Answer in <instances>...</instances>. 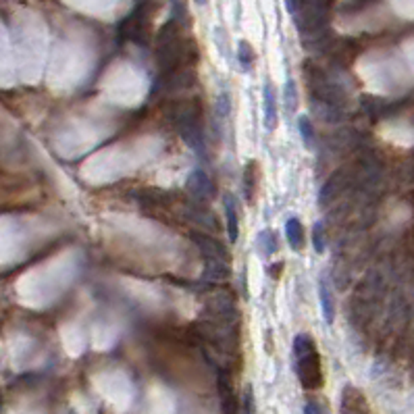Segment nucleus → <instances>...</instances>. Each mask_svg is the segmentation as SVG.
Segmentation results:
<instances>
[{"mask_svg": "<svg viewBox=\"0 0 414 414\" xmlns=\"http://www.w3.org/2000/svg\"><path fill=\"white\" fill-rule=\"evenodd\" d=\"M294 354H296V372L306 389H318L323 385L321 372V356L316 352L314 341L308 335H298L294 339Z\"/></svg>", "mask_w": 414, "mask_h": 414, "instance_id": "f257e3e1", "label": "nucleus"}, {"mask_svg": "<svg viewBox=\"0 0 414 414\" xmlns=\"http://www.w3.org/2000/svg\"><path fill=\"white\" fill-rule=\"evenodd\" d=\"M192 240L194 244L200 248V252L204 254V258H223L227 260L229 258V250L213 235H206V233H192Z\"/></svg>", "mask_w": 414, "mask_h": 414, "instance_id": "f03ea898", "label": "nucleus"}, {"mask_svg": "<svg viewBox=\"0 0 414 414\" xmlns=\"http://www.w3.org/2000/svg\"><path fill=\"white\" fill-rule=\"evenodd\" d=\"M217 383H219V395H221V408H223V412L235 414V412L240 410V402H237V395H235V391H233L231 377H229L225 370H221Z\"/></svg>", "mask_w": 414, "mask_h": 414, "instance_id": "7ed1b4c3", "label": "nucleus"}, {"mask_svg": "<svg viewBox=\"0 0 414 414\" xmlns=\"http://www.w3.org/2000/svg\"><path fill=\"white\" fill-rule=\"evenodd\" d=\"M188 190L198 198V200H210L215 196V186L210 181V177L202 171L196 169L190 177H188Z\"/></svg>", "mask_w": 414, "mask_h": 414, "instance_id": "20e7f679", "label": "nucleus"}, {"mask_svg": "<svg viewBox=\"0 0 414 414\" xmlns=\"http://www.w3.org/2000/svg\"><path fill=\"white\" fill-rule=\"evenodd\" d=\"M262 109H264V127L275 129L279 123V113H277V96L271 84H264L262 90Z\"/></svg>", "mask_w": 414, "mask_h": 414, "instance_id": "39448f33", "label": "nucleus"}, {"mask_svg": "<svg viewBox=\"0 0 414 414\" xmlns=\"http://www.w3.org/2000/svg\"><path fill=\"white\" fill-rule=\"evenodd\" d=\"M285 235H287V244L291 246V250L300 252L304 246V227L298 217H289L285 221Z\"/></svg>", "mask_w": 414, "mask_h": 414, "instance_id": "423d86ee", "label": "nucleus"}, {"mask_svg": "<svg viewBox=\"0 0 414 414\" xmlns=\"http://www.w3.org/2000/svg\"><path fill=\"white\" fill-rule=\"evenodd\" d=\"M223 204H225V215H227V233H229V240L237 242V237H240V215H237L233 196L227 194Z\"/></svg>", "mask_w": 414, "mask_h": 414, "instance_id": "0eeeda50", "label": "nucleus"}, {"mask_svg": "<svg viewBox=\"0 0 414 414\" xmlns=\"http://www.w3.org/2000/svg\"><path fill=\"white\" fill-rule=\"evenodd\" d=\"M256 248L260 252V256H273L277 250H279V244H277V233L271 231V229H264L258 233L256 237Z\"/></svg>", "mask_w": 414, "mask_h": 414, "instance_id": "6e6552de", "label": "nucleus"}, {"mask_svg": "<svg viewBox=\"0 0 414 414\" xmlns=\"http://www.w3.org/2000/svg\"><path fill=\"white\" fill-rule=\"evenodd\" d=\"M256 163L254 161H250L248 165H246V169H244V179H242V183H244V198H246V202L248 204H254V190H256Z\"/></svg>", "mask_w": 414, "mask_h": 414, "instance_id": "1a4fd4ad", "label": "nucleus"}, {"mask_svg": "<svg viewBox=\"0 0 414 414\" xmlns=\"http://www.w3.org/2000/svg\"><path fill=\"white\" fill-rule=\"evenodd\" d=\"M204 275L213 281H221L229 277V264L223 258H206V271Z\"/></svg>", "mask_w": 414, "mask_h": 414, "instance_id": "9d476101", "label": "nucleus"}, {"mask_svg": "<svg viewBox=\"0 0 414 414\" xmlns=\"http://www.w3.org/2000/svg\"><path fill=\"white\" fill-rule=\"evenodd\" d=\"M318 300H321V310H323V316H325V323H333V316H335V308H333V298H331V291L327 287V281H318Z\"/></svg>", "mask_w": 414, "mask_h": 414, "instance_id": "9b49d317", "label": "nucleus"}, {"mask_svg": "<svg viewBox=\"0 0 414 414\" xmlns=\"http://www.w3.org/2000/svg\"><path fill=\"white\" fill-rule=\"evenodd\" d=\"M237 65L242 67L244 73H248L252 69V65H254V51H252V46L246 40H242L237 44Z\"/></svg>", "mask_w": 414, "mask_h": 414, "instance_id": "f8f14e48", "label": "nucleus"}, {"mask_svg": "<svg viewBox=\"0 0 414 414\" xmlns=\"http://www.w3.org/2000/svg\"><path fill=\"white\" fill-rule=\"evenodd\" d=\"M298 132L302 136V142L306 148H312V142H314V127H312V121L310 117H300L298 119Z\"/></svg>", "mask_w": 414, "mask_h": 414, "instance_id": "ddd939ff", "label": "nucleus"}, {"mask_svg": "<svg viewBox=\"0 0 414 414\" xmlns=\"http://www.w3.org/2000/svg\"><path fill=\"white\" fill-rule=\"evenodd\" d=\"M283 100H285V109L287 113H294L298 109V88L294 80L285 82V90H283Z\"/></svg>", "mask_w": 414, "mask_h": 414, "instance_id": "4468645a", "label": "nucleus"}, {"mask_svg": "<svg viewBox=\"0 0 414 414\" xmlns=\"http://www.w3.org/2000/svg\"><path fill=\"white\" fill-rule=\"evenodd\" d=\"M312 246L318 254L325 252V231H323V225L321 223H314L312 225Z\"/></svg>", "mask_w": 414, "mask_h": 414, "instance_id": "2eb2a0df", "label": "nucleus"}, {"mask_svg": "<svg viewBox=\"0 0 414 414\" xmlns=\"http://www.w3.org/2000/svg\"><path fill=\"white\" fill-rule=\"evenodd\" d=\"M229 113H231V96L227 92H221L219 98H217V115L221 119H225Z\"/></svg>", "mask_w": 414, "mask_h": 414, "instance_id": "dca6fc26", "label": "nucleus"}, {"mask_svg": "<svg viewBox=\"0 0 414 414\" xmlns=\"http://www.w3.org/2000/svg\"><path fill=\"white\" fill-rule=\"evenodd\" d=\"M244 402H246L244 412H254V397H252V389H250V387H248L246 393H244Z\"/></svg>", "mask_w": 414, "mask_h": 414, "instance_id": "f3484780", "label": "nucleus"}, {"mask_svg": "<svg viewBox=\"0 0 414 414\" xmlns=\"http://www.w3.org/2000/svg\"><path fill=\"white\" fill-rule=\"evenodd\" d=\"M296 7H298V0H285V9H287L289 15H294Z\"/></svg>", "mask_w": 414, "mask_h": 414, "instance_id": "a211bd4d", "label": "nucleus"}, {"mask_svg": "<svg viewBox=\"0 0 414 414\" xmlns=\"http://www.w3.org/2000/svg\"><path fill=\"white\" fill-rule=\"evenodd\" d=\"M196 3H198V5H204V3H206V0H196Z\"/></svg>", "mask_w": 414, "mask_h": 414, "instance_id": "6ab92c4d", "label": "nucleus"}, {"mask_svg": "<svg viewBox=\"0 0 414 414\" xmlns=\"http://www.w3.org/2000/svg\"><path fill=\"white\" fill-rule=\"evenodd\" d=\"M0 406H3V393H0Z\"/></svg>", "mask_w": 414, "mask_h": 414, "instance_id": "aec40b11", "label": "nucleus"}]
</instances>
